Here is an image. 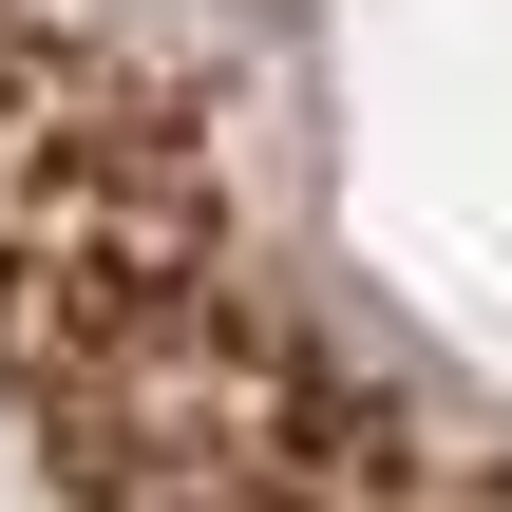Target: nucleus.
<instances>
[{
    "label": "nucleus",
    "instance_id": "1",
    "mask_svg": "<svg viewBox=\"0 0 512 512\" xmlns=\"http://www.w3.org/2000/svg\"><path fill=\"white\" fill-rule=\"evenodd\" d=\"M0 437L512 494V0H0Z\"/></svg>",
    "mask_w": 512,
    "mask_h": 512
}]
</instances>
